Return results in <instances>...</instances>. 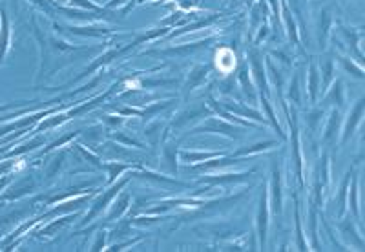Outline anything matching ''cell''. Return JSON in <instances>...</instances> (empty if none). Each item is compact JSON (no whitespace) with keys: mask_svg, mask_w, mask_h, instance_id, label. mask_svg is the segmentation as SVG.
<instances>
[{"mask_svg":"<svg viewBox=\"0 0 365 252\" xmlns=\"http://www.w3.org/2000/svg\"><path fill=\"white\" fill-rule=\"evenodd\" d=\"M11 50V22L6 10H0V66Z\"/></svg>","mask_w":365,"mask_h":252,"instance_id":"obj_1","label":"cell"},{"mask_svg":"<svg viewBox=\"0 0 365 252\" xmlns=\"http://www.w3.org/2000/svg\"><path fill=\"white\" fill-rule=\"evenodd\" d=\"M69 4L75 6V8H79V10L84 11H93V13H111L110 10H106L104 6H99L92 0H68Z\"/></svg>","mask_w":365,"mask_h":252,"instance_id":"obj_2","label":"cell"},{"mask_svg":"<svg viewBox=\"0 0 365 252\" xmlns=\"http://www.w3.org/2000/svg\"><path fill=\"white\" fill-rule=\"evenodd\" d=\"M216 155L221 154H217V152H208V154H203V152H183L181 159H183L185 163H194V161H205V159L216 158Z\"/></svg>","mask_w":365,"mask_h":252,"instance_id":"obj_3","label":"cell"},{"mask_svg":"<svg viewBox=\"0 0 365 252\" xmlns=\"http://www.w3.org/2000/svg\"><path fill=\"white\" fill-rule=\"evenodd\" d=\"M265 214H267V203H265V196L261 197V212H259V238H261V243H265Z\"/></svg>","mask_w":365,"mask_h":252,"instance_id":"obj_4","label":"cell"},{"mask_svg":"<svg viewBox=\"0 0 365 252\" xmlns=\"http://www.w3.org/2000/svg\"><path fill=\"white\" fill-rule=\"evenodd\" d=\"M108 168H110V181H113V179L119 176L123 170H126V168H130V164H108Z\"/></svg>","mask_w":365,"mask_h":252,"instance_id":"obj_5","label":"cell"},{"mask_svg":"<svg viewBox=\"0 0 365 252\" xmlns=\"http://www.w3.org/2000/svg\"><path fill=\"white\" fill-rule=\"evenodd\" d=\"M126 2H130V0H108L106 4H104V8H106V10H111V8H119V6H125Z\"/></svg>","mask_w":365,"mask_h":252,"instance_id":"obj_6","label":"cell"},{"mask_svg":"<svg viewBox=\"0 0 365 252\" xmlns=\"http://www.w3.org/2000/svg\"><path fill=\"white\" fill-rule=\"evenodd\" d=\"M29 104L28 101H24V103H13V104H4V106H0V112H6V110H11V108H19V106H26Z\"/></svg>","mask_w":365,"mask_h":252,"instance_id":"obj_7","label":"cell"},{"mask_svg":"<svg viewBox=\"0 0 365 252\" xmlns=\"http://www.w3.org/2000/svg\"><path fill=\"white\" fill-rule=\"evenodd\" d=\"M8 183H10V178H2V179H0V190H2V188H4L6 185H8Z\"/></svg>","mask_w":365,"mask_h":252,"instance_id":"obj_8","label":"cell"}]
</instances>
